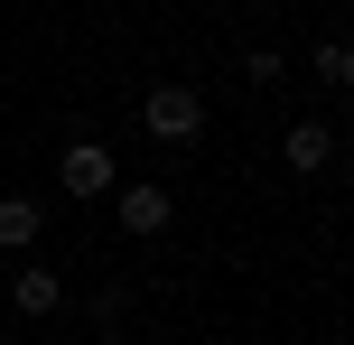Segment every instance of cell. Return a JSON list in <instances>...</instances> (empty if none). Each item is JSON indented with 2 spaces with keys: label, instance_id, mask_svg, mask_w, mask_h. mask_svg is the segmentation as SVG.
Listing matches in <instances>:
<instances>
[{
  "label": "cell",
  "instance_id": "8992f818",
  "mask_svg": "<svg viewBox=\"0 0 354 345\" xmlns=\"http://www.w3.org/2000/svg\"><path fill=\"white\" fill-rule=\"evenodd\" d=\"M37 234H47V205L37 196H0V252H28Z\"/></svg>",
  "mask_w": 354,
  "mask_h": 345
},
{
  "label": "cell",
  "instance_id": "6da1fadb",
  "mask_svg": "<svg viewBox=\"0 0 354 345\" xmlns=\"http://www.w3.org/2000/svg\"><path fill=\"white\" fill-rule=\"evenodd\" d=\"M140 131L159 149H196V140H205V93H196V84H149L140 93Z\"/></svg>",
  "mask_w": 354,
  "mask_h": 345
},
{
  "label": "cell",
  "instance_id": "ba28073f",
  "mask_svg": "<svg viewBox=\"0 0 354 345\" xmlns=\"http://www.w3.org/2000/svg\"><path fill=\"white\" fill-rule=\"evenodd\" d=\"M93 345H131V336H122V327H103V336H93Z\"/></svg>",
  "mask_w": 354,
  "mask_h": 345
},
{
  "label": "cell",
  "instance_id": "9c48e42d",
  "mask_svg": "<svg viewBox=\"0 0 354 345\" xmlns=\"http://www.w3.org/2000/svg\"><path fill=\"white\" fill-rule=\"evenodd\" d=\"M0 345H19V336H0Z\"/></svg>",
  "mask_w": 354,
  "mask_h": 345
},
{
  "label": "cell",
  "instance_id": "3957f363",
  "mask_svg": "<svg viewBox=\"0 0 354 345\" xmlns=\"http://www.w3.org/2000/svg\"><path fill=\"white\" fill-rule=\"evenodd\" d=\"M56 187L84 205V196H112V187H122V168H112V149H103V140H66V159H56Z\"/></svg>",
  "mask_w": 354,
  "mask_h": 345
},
{
  "label": "cell",
  "instance_id": "5b68a950",
  "mask_svg": "<svg viewBox=\"0 0 354 345\" xmlns=\"http://www.w3.org/2000/svg\"><path fill=\"white\" fill-rule=\"evenodd\" d=\"M10 308H19V317H56V308H66V280H56L47 261H28V271L10 280Z\"/></svg>",
  "mask_w": 354,
  "mask_h": 345
},
{
  "label": "cell",
  "instance_id": "277c9868",
  "mask_svg": "<svg viewBox=\"0 0 354 345\" xmlns=\"http://www.w3.org/2000/svg\"><path fill=\"white\" fill-rule=\"evenodd\" d=\"M280 159L299 168V178H317V168L336 159V131H326V122H289V131H280Z\"/></svg>",
  "mask_w": 354,
  "mask_h": 345
},
{
  "label": "cell",
  "instance_id": "52a82bcc",
  "mask_svg": "<svg viewBox=\"0 0 354 345\" xmlns=\"http://www.w3.org/2000/svg\"><path fill=\"white\" fill-rule=\"evenodd\" d=\"M317 84H326V93H345V84H354V56H345V37H326V47H317Z\"/></svg>",
  "mask_w": 354,
  "mask_h": 345
},
{
  "label": "cell",
  "instance_id": "7a4b0ae2",
  "mask_svg": "<svg viewBox=\"0 0 354 345\" xmlns=\"http://www.w3.org/2000/svg\"><path fill=\"white\" fill-rule=\"evenodd\" d=\"M112 215H122L131 243H159L168 224H177V196H168L159 178H122V187H112Z\"/></svg>",
  "mask_w": 354,
  "mask_h": 345
}]
</instances>
